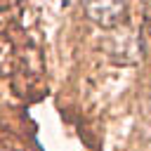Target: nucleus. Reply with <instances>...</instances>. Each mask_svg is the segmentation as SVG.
Returning a JSON list of instances; mask_svg holds the SVG:
<instances>
[{"mask_svg":"<svg viewBox=\"0 0 151 151\" xmlns=\"http://www.w3.org/2000/svg\"><path fill=\"white\" fill-rule=\"evenodd\" d=\"M123 9H125V0H85V12H87V17H90L94 24L104 26V28L113 26V24L120 19Z\"/></svg>","mask_w":151,"mask_h":151,"instance_id":"1","label":"nucleus"}]
</instances>
